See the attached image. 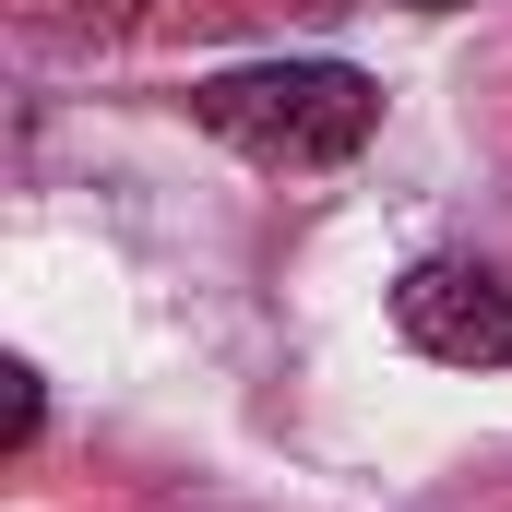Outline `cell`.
Masks as SVG:
<instances>
[{
  "mask_svg": "<svg viewBox=\"0 0 512 512\" xmlns=\"http://www.w3.org/2000/svg\"><path fill=\"white\" fill-rule=\"evenodd\" d=\"M191 120L239 143L251 167H346L382 131V84L358 60H251V72L191 84Z\"/></svg>",
  "mask_w": 512,
  "mask_h": 512,
  "instance_id": "obj_1",
  "label": "cell"
},
{
  "mask_svg": "<svg viewBox=\"0 0 512 512\" xmlns=\"http://www.w3.org/2000/svg\"><path fill=\"white\" fill-rule=\"evenodd\" d=\"M393 334L441 370H512V286L489 262H417L393 286Z\"/></svg>",
  "mask_w": 512,
  "mask_h": 512,
  "instance_id": "obj_2",
  "label": "cell"
},
{
  "mask_svg": "<svg viewBox=\"0 0 512 512\" xmlns=\"http://www.w3.org/2000/svg\"><path fill=\"white\" fill-rule=\"evenodd\" d=\"M36 36H131L143 24V0H12Z\"/></svg>",
  "mask_w": 512,
  "mask_h": 512,
  "instance_id": "obj_3",
  "label": "cell"
},
{
  "mask_svg": "<svg viewBox=\"0 0 512 512\" xmlns=\"http://www.w3.org/2000/svg\"><path fill=\"white\" fill-rule=\"evenodd\" d=\"M0 382H12V453H24V441H36V417H48V393H36V370H0Z\"/></svg>",
  "mask_w": 512,
  "mask_h": 512,
  "instance_id": "obj_4",
  "label": "cell"
},
{
  "mask_svg": "<svg viewBox=\"0 0 512 512\" xmlns=\"http://www.w3.org/2000/svg\"><path fill=\"white\" fill-rule=\"evenodd\" d=\"M405 12H465V0H405Z\"/></svg>",
  "mask_w": 512,
  "mask_h": 512,
  "instance_id": "obj_5",
  "label": "cell"
}]
</instances>
